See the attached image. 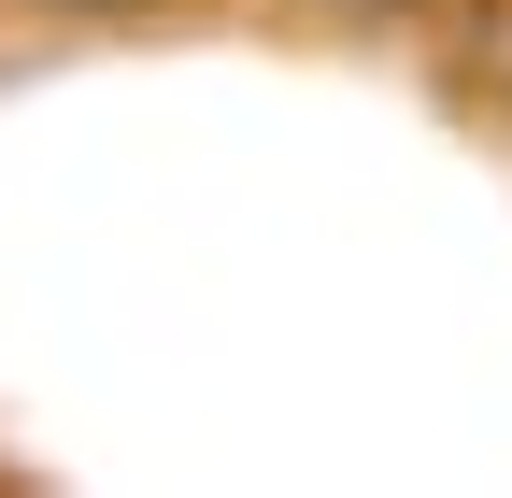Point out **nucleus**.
Instances as JSON below:
<instances>
[{
	"label": "nucleus",
	"instance_id": "1",
	"mask_svg": "<svg viewBox=\"0 0 512 498\" xmlns=\"http://www.w3.org/2000/svg\"><path fill=\"white\" fill-rule=\"evenodd\" d=\"M456 86L484 114H512V0H470V15H456Z\"/></svg>",
	"mask_w": 512,
	"mask_h": 498
}]
</instances>
